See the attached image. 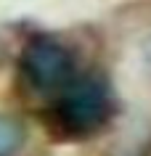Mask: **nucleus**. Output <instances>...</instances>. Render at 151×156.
<instances>
[{"mask_svg":"<svg viewBox=\"0 0 151 156\" xmlns=\"http://www.w3.org/2000/svg\"><path fill=\"white\" fill-rule=\"evenodd\" d=\"M109 111V95L98 80L74 77L56 95V119L69 132L95 130Z\"/></svg>","mask_w":151,"mask_h":156,"instance_id":"nucleus-2","label":"nucleus"},{"mask_svg":"<svg viewBox=\"0 0 151 156\" xmlns=\"http://www.w3.org/2000/svg\"><path fill=\"white\" fill-rule=\"evenodd\" d=\"M27 143V127L11 114H0V156H13Z\"/></svg>","mask_w":151,"mask_h":156,"instance_id":"nucleus-3","label":"nucleus"},{"mask_svg":"<svg viewBox=\"0 0 151 156\" xmlns=\"http://www.w3.org/2000/svg\"><path fill=\"white\" fill-rule=\"evenodd\" d=\"M21 74L34 93L59 95L77 77V64L59 40L37 37L21 53Z\"/></svg>","mask_w":151,"mask_h":156,"instance_id":"nucleus-1","label":"nucleus"}]
</instances>
